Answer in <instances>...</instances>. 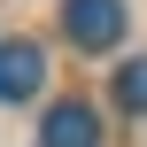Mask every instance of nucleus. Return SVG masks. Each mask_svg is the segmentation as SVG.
<instances>
[{"mask_svg": "<svg viewBox=\"0 0 147 147\" xmlns=\"http://www.w3.org/2000/svg\"><path fill=\"white\" fill-rule=\"evenodd\" d=\"M47 85V47L39 39H0V101H31Z\"/></svg>", "mask_w": 147, "mask_h": 147, "instance_id": "2", "label": "nucleus"}, {"mask_svg": "<svg viewBox=\"0 0 147 147\" xmlns=\"http://www.w3.org/2000/svg\"><path fill=\"white\" fill-rule=\"evenodd\" d=\"M62 31L85 54H109L124 39V0H62Z\"/></svg>", "mask_w": 147, "mask_h": 147, "instance_id": "1", "label": "nucleus"}, {"mask_svg": "<svg viewBox=\"0 0 147 147\" xmlns=\"http://www.w3.org/2000/svg\"><path fill=\"white\" fill-rule=\"evenodd\" d=\"M116 101H124L132 116H147V54H140V62H124V70H116Z\"/></svg>", "mask_w": 147, "mask_h": 147, "instance_id": "4", "label": "nucleus"}, {"mask_svg": "<svg viewBox=\"0 0 147 147\" xmlns=\"http://www.w3.org/2000/svg\"><path fill=\"white\" fill-rule=\"evenodd\" d=\"M39 147H101V116L85 101H54L39 124Z\"/></svg>", "mask_w": 147, "mask_h": 147, "instance_id": "3", "label": "nucleus"}]
</instances>
